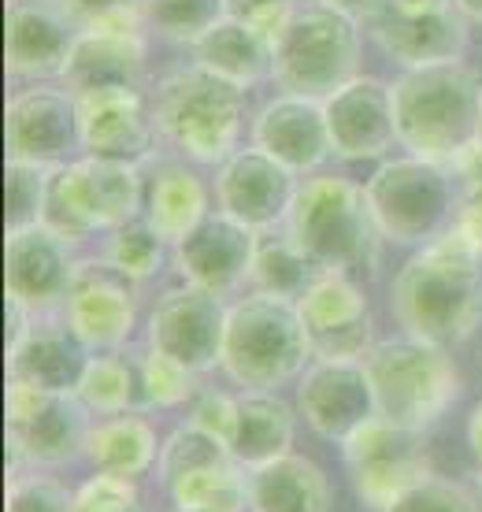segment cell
I'll return each mask as SVG.
<instances>
[{
  "mask_svg": "<svg viewBox=\"0 0 482 512\" xmlns=\"http://www.w3.org/2000/svg\"><path fill=\"white\" fill-rule=\"evenodd\" d=\"M390 312L405 334L468 342L482 323V249L457 227L419 245L390 282Z\"/></svg>",
  "mask_w": 482,
  "mask_h": 512,
  "instance_id": "obj_1",
  "label": "cell"
},
{
  "mask_svg": "<svg viewBox=\"0 0 482 512\" xmlns=\"http://www.w3.org/2000/svg\"><path fill=\"white\" fill-rule=\"evenodd\" d=\"M238 82L190 64L167 67L149 82V112L160 149L190 164L219 167L249 138L253 104Z\"/></svg>",
  "mask_w": 482,
  "mask_h": 512,
  "instance_id": "obj_2",
  "label": "cell"
},
{
  "mask_svg": "<svg viewBox=\"0 0 482 512\" xmlns=\"http://www.w3.org/2000/svg\"><path fill=\"white\" fill-rule=\"evenodd\" d=\"M282 231L319 271H349V275L379 268L386 242L364 182L338 171H312L297 179V193Z\"/></svg>",
  "mask_w": 482,
  "mask_h": 512,
  "instance_id": "obj_3",
  "label": "cell"
},
{
  "mask_svg": "<svg viewBox=\"0 0 482 512\" xmlns=\"http://www.w3.org/2000/svg\"><path fill=\"white\" fill-rule=\"evenodd\" d=\"M401 149L423 160H457L479 138L482 75L468 60L408 67L390 78Z\"/></svg>",
  "mask_w": 482,
  "mask_h": 512,
  "instance_id": "obj_4",
  "label": "cell"
},
{
  "mask_svg": "<svg viewBox=\"0 0 482 512\" xmlns=\"http://www.w3.org/2000/svg\"><path fill=\"white\" fill-rule=\"evenodd\" d=\"M312 360L316 349L297 301L253 290L227 308L219 368L238 390H279L301 379Z\"/></svg>",
  "mask_w": 482,
  "mask_h": 512,
  "instance_id": "obj_5",
  "label": "cell"
},
{
  "mask_svg": "<svg viewBox=\"0 0 482 512\" xmlns=\"http://www.w3.org/2000/svg\"><path fill=\"white\" fill-rule=\"evenodd\" d=\"M364 49L368 34L360 19L323 0H305L271 41V86L279 93L327 101L345 82L364 75Z\"/></svg>",
  "mask_w": 482,
  "mask_h": 512,
  "instance_id": "obj_6",
  "label": "cell"
},
{
  "mask_svg": "<svg viewBox=\"0 0 482 512\" xmlns=\"http://www.w3.org/2000/svg\"><path fill=\"white\" fill-rule=\"evenodd\" d=\"M364 368L375 390L379 416L423 435L460 397V372L449 346H438L416 334L401 331L397 338L375 342L364 357Z\"/></svg>",
  "mask_w": 482,
  "mask_h": 512,
  "instance_id": "obj_7",
  "label": "cell"
},
{
  "mask_svg": "<svg viewBox=\"0 0 482 512\" xmlns=\"http://www.w3.org/2000/svg\"><path fill=\"white\" fill-rule=\"evenodd\" d=\"M141 208H145L141 164L75 156L49 171L41 223L71 245H78L138 219Z\"/></svg>",
  "mask_w": 482,
  "mask_h": 512,
  "instance_id": "obj_8",
  "label": "cell"
},
{
  "mask_svg": "<svg viewBox=\"0 0 482 512\" xmlns=\"http://www.w3.org/2000/svg\"><path fill=\"white\" fill-rule=\"evenodd\" d=\"M364 190H368L382 238L419 249L453 227L460 197H464V182L442 160H423V156L405 153L379 160L364 182Z\"/></svg>",
  "mask_w": 482,
  "mask_h": 512,
  "instance_id": "obj_9",
  "label": "cell"
},
{
  "mask_svg": "<svg viewBox=\"0 0 482 512\" xmlns=\"http://www.w3.org/2000/svg\"><path fill=\"white\" fill-rule=\"evenodd\" d=\"M342 457L353 490L375 512H382L397 494H405L416 479L431 472L427 435L386 420L379 412L345 438Z\"/></svg>",
  "mask_w": 482,
  "mask_h": 512,
  "instance_id": "obj_10",
  "label": "cell"
},
{
  "mask_svg": "<svg viewBox=\"0 0 482 512\" xmlns=\"http://www.w3.org/2000/svg\"><path fill=\"white\" fill-rule=\"evenodd\" d=\"M89 409L75 394H49L8 379V453L15 461L56 468L86 453Z\"/></svg>",
  "mask_w": 482,
  "mask_h": 512,
  "instance_id": "obj_11",
  "label": "cell"
},
{
  "mask_svg": "<svg viewBox=\"0 0 482 512\" xmlns=\"http://www.w3.org/2000/svg\"><path fill=\"white\" fill-rule=\"evenodd\" d=\"M471 30L475 26L457 12V4H449V8H397L386 0L364 23L368 45L382 60H390L397 71L468 60Z\"/></svg>",
  "mask_w": 482,
  "mask_h": 512,
  "instance_id": "obj_12",
  "label": "cell"
},
{
  "mask_svg": "<svg viewBox=\"0 0 482 512\" xmlns=\"http://www.w3.org/2000/svg\"><path fill=\"white\" fill-rule=\"evenodd\" d=\"M138 286L104 256L78 260L71 290L64 297V323L89 346V353H112L138 327Z\"/></svg>",
  "mask_w": 482,
  "mask_h": 512,
  "instance_id": "obj_13",
  "label": "cell"
},
{
  "mask_svg": "<svg viewBox=\"0 0 482 512\" xmlns=\"http://www.w3.org/2000/svg\"><path fill=\"white\" fill-rule=\"evenodd\" d=\"M8 160L60 167L78 153V97L64 82H23L8 93Z\"/></svg>",
  "mask_w": 482,
  "mask_h": 512,
  "instance_id": "obj_14",
  "label": "cell"
},
{
  "mask_svg": "<svg viewBox=\"0 0 482 512\" xmlns=\"http://www.w3.org/2000/svg\"><path fill=\"white\" fill-rule=\"evenodd\" d=\"M78 97V153L145 164L160 153L149 112V86H108Z\"/></svg>",
  "mask_w": 482,
  "mask_h": 512,
  "instance_id": "obj_15",
  "label": "cell"
},
{
  "mask_svg": "<svg viewBox=\"0 0 482 512\" xmlns=\"http://www.w3.org/2000/svg\"><path fill=\"white\" fill-rule=\"evenodd\" d=\"M227 297L175 286L156 297L149 312V349L175 357L193 372H212L223 360V334H227Z\"/></svg>",
  "mask_w": 482,
  "mask_h": 512,
  "instance_id": "obj_16",
  "label": "cell"
},
{
  "mask_svg": "<svg viewBox=\"0 0 482 512\" xmlns=\"http://www.w3.org/2000/svg\"><path fill=\"white\" fill-rule=\"evenodd\" d=\"M327 130L334 156L345 164H379L397 145L394 86L379 75H356L327 101Z\"/></svg>",
  "mask_w": 482,
  "mask_h": 512,
  "instance_id": "obj_17",
  "label": "cell"
},
{
  "mask_svg": "<svg viewBox=\"0 0 482 512\" xmlns=\"http://www.w3.org/2000/svg\"><path fill=\"white\" fill-rule=\"evenodd\" d=\"M297 308L305 316L316 357L364 360L379 342L375 320H371V301L349 271H319V279L308 286Z\"/></svg>",
  "mask_w": 482,
  "mask_h": 512,
  "instance_id": "obj_18",
  "label": "cell"
},
{
  "mask_svg": "<svg viewBox=\"0 0 482 512\" xmlns=\"http://www.w3.org/2000/svg\"><path fill=\"white\" fill-rule=\"evenodd\" d=\"M293 193H297V175L260 153L256 145H241L238 153L216 167V179H212L219 212H227L230 219L245 223L256 234L279 231L286 223Z\"/></svg>",
  "mask_w": 482,
  "mask_h": 512,
  "instance_id": "obj_19",
  "label": "cell"
},
{
  "mask_svg": "<svg viewBox=\"0 0 482 512\" xmlns=\"http://www.w3.org/2000/svg\"><path fill=\"white\" fill-rule=\"evenodd\" d=\"M249 145H256L271 160H279L282 167H290L297 179H305L334 156L327 108L312 97L275 90V97H267L253 108Z\"/></svg>",
  "mask_w": 482,
  "mask_h": 512,
  "instance_id": "obj_20",
  "label": "cell"
},
{
  "mask_svg": "<svg viewBox=\"0 0 482 512\" xmlns=\"http://www.w3.org/2000/svg\"><path fill=\"white\" fill-rule=\"evenodd\" d=\"M256 238L260 234L216 208L186 238H178L171 245V268L186 286L227 297L241 282H249Z\"/></svg>",
  "mask_w": 482,
  "mask_h": 512,
  "instance_id": "obj_21",
  "label": "cell"
},
{
  "mask_svg": "<svg viewBox=\"0 0 482 512\" xmlns=\"http://www.w3.org/2000/svg\"><path fill=\"white\" fill-rule=\"evenodd\" d=\"M82 26L71 19L64 0H8V78L23 82H60L67 56Z\"/></svg>",
  "mask_w": 482,
  "mask_h": 512,
  "instance_id": "obj_22",
  "label": "cell"
},
{
  "mask_svg": "<svg viewBox=\"0 0 482 512\" xmlns=\"http://www.w3.org/2000/svg\"><path fill=\"white\" fill-rule=\"evenodd\" d=\"M297 409L319 438L345 442L379 412L364 360L316 357L297 379Z\"/></svg>",
  "mask_w": 482,
  "mask_h": 512,
  "instance_id": "obj_23",
  "label": "cell"
},
{
  "mask_svg": "<svg viewBox=\"0 0 482 512\" xmlns=\"http://www.w3.org/2000/svg\"><path fill=\"white\" fill-rule=\"evenodd\" d=\"M75 245L49 231L45 223L8 231L4 242V282H8V301L23 305L26 312H52L64 305L71 279H75L78 260L71 253Z\"/></svg>",
  "mask_w": 482,
  "mask_h": 512,
  "instance_id": "obj_24",
  "label": "cell"
},
{
  "mask_svg": "<svg viewBox=\"0 0 482 512\" xmlns=\"http://www.w3.org/2000/svg\"><path fill=\"white\" fill-rule=\"evenodd\" d=\"M89 346L64 320L30 316L19 338L8 342V379L49 394H75L89 364Z\"/></svg>",
  "mask_w": 482,
  "mask_h": 512,
  "instance_id": "obj_25",
  "label": "cell"
},
{
  "mask_svg": "<svg viewBox=\"0 0 482 512\" xmlns=\"http://www.w3.org/2000/svg\"><path fill=\"white\" fill-rule=\"evenodd\" d=\"M153 38L149 34H115V30H82L67 56L60 82L71 93L108 90V86H149Z\"/></svg>",
  "mask_w": 482,
  "mask_h": 512,
  "instance_id": "obj_26",
  "label": "cell"
},
{
  "mask_svg": "<svg viewBox=\"0 0 482 512\" xmlns=\"http://www.w3.org/2000/svg\"><path fill=\"white\" fill-rule=\"evenodd\" d=\"M141 171H145V208H141V216L149 219L171 245L178 238H186L212 212L208 208V182L201 179L197 164L160 149L141 164Z\"/></svg>",
  "mask_w": 482,
  "mask_h": 512,
  "instance_id": "obj_27",
  "label": "cell"
},
{
  "mask_svg": "<svg viewBox=\"0 0 482 512\" xmlns=\"http://www.w3.org/2000/svg\"><path fill=\"white\" fill-rule=\"evenodd\" d=\"M293 431H297V416L290 401H282L275 390H241L223 442L241 468H260L275 457L293 453Z\"/></svg>",
  "mask_w": 482,
  "mask_h": 512,
  "instance_id": "obj_28",
  "label": "cell"
},
{
  "mask_svg": "<svg viewBox=\"0 0 482 512\" xmlns=\"http://www.w3.org/2000/svg\"><path fill=\"white\" fill-rule=\"evenodd\" d=\"M330 483L316 461L286 453L249 468V512H327Z\"/></svg>",
  "mask_w": 482,
  "mask_h": 512,
  "instance_id": "obj_29",
  "label": "cell"
},
{
  "mask_svg": "<svg viewBox=\"0 0 482 512\" xmlns=\"http://www.w3.org/2000/svg\"><path fill=\"white\" fill-rule=\"evenodd\" d=\"M190 60L212 75L238 82L241 90H256L271 82V41L230 15H223L208 34L193 41Z\"/></svg>",
  "mask_w": 482,
  "mask_h": 512,
  "instance_id": "obj_30",
  "label": "cell"
},
{
  "mask_svg": "<svg viewBox=\"0 0 482 512\" xmlns=\"http://www.w3.org/2000/svg\"><path fill=\"white\" fill-rule=\"evenodd\" d=\"M97 472H112L123 479H138L160 461V446H156V427L141 416L119 412V416H104L101 423L89 427L86 453H82Z\"/></svg>",
  "mask_w": 482,
  "mask_h": 512,
  "instance_id": "obj_31",
  "label": "cell"
},
{
  "mask_svg": "<svg viewBox=\"0 0 482 512\" xmlns=\"http://www.w3.org/2000/svg\"><path fill=\"white\" fill-rule=\"evenodd\" d=\"M164 490L178 509L245 512L249 509V468H241L234 457H227V461L201 464L193 472L178 475Z\"/></svg>",
  "mask_w": 482,
  "mask_h": 512,
  "instance_id": "obj_32",
  "label": "cell"
},
{
  "mask_svg": "<svg viewBox=\"0 0 482 512\" xmlns=\"http://www.w3.org/2000/svg\"><path fill=\"white\" fill-rule=\"evenodd\" d=\"M316 279H319V268L290 242L286 231H267L256 238L253 268H249L253 290L286 297V301H301L305 290Z\"/></svg>",
  "mask_w": 482,
  "mask_h": 512,
  "instance_id": "obj_33",
  "label": "cell"
},
{
  "mask_svg": "<svg viewBox=\"0 0 482 512\" xmlns=\"http://www.w3.org/2000/svg\"><path fill=\"white\" fill-rule=\"evenodd\" d=\"M75 397L97 416H119L141 405V383H138V364H130L119 353H93L82 372Z\"/></svg>",
  "mask_w": 482,
  "mask_h": 512,
  "instance_id": "obj_34",
  "label": "cell"
},
{
  "mask_svg": "<svg viewBox=\"0 0 482 512\" xmlns=\"http://www.w3.org/2000/svg\"><path fill=\"white\" fill-rule=\"evenodd\" d=\"M97 256H104L108 264H115V268L123 271V275H130L134 282H145L167 264L171 242L156 231L149 219L138 216L130 219V223H123V227H115V231L101 234V253Z\"/></svg>",
  "mask_w": 482,
  "mask_h": 512,
  "instance_id": "obj_35",
  "label": "cell"
},
{
  "mask_svg": "<svg viewBox=\"0 0 482 512\" xmlns=\"http://www.w3.org/2000/svg\"><path fill=\"white\" fill-rule=\"evenodd\" d=\"M141 15L153 41H164L171 49H190L227 15V8L223 0H145Z\"/></svg>",
  "mask_w": 482,
  "mask_h": 512,
  "instance_id": "obj_36",
  "label": "cell"
},
{
  "mask_svg": "<svg viewBox=\"0 0 482 512\" xmlns=\"http://www.w3.org/2000/svg\"><path fill=\"white\" fill-rule=\"evenodd\" d=\"M138 383H141V405L156 412H171L182 405H193L197 397V372L178 364L167 353L149 349L138 360Z\"/></svg>",
  "mask_w": 482,
  "mask_h": 512,
  "instance_id": "obj_37",
  "label": "cell"
},
{
  "mask_svg": "<svg viewBox=\"0 0 482 512\" xmlns=\"http://www.w3.org/2000/svg\"><path fill=\"white\" fill-rule=\"evenodd\" d=\"M49 171L52 167L45 164L8 160V171H4V190H8L4 219H8V231H23V227H38L41 223L45 190H49Z\"/></svg>",
  "mask_w": 482,
  "mask_h": 512,
  "instance_id": "obj_38",
  "label": "cell"
},
{
  "mask_svg": "<svg viewBox=\"0 0 482 512\" xmlns=\"http://www.w3.org/2000/svg\"><path fill=\"white\" fill-rule=\"evenodd\" d=\"M382 512H479V505H475V498L460 483L427 472L405 494H397Z\"/></svg>",
  "mask_w": 482,
  "mask_h": 512,
  "instance_id": "obj_39",
  "label": "cell"
},
{
  "mask_svg": "<svg viewBox=\"0 0 482 512\" xmlns=\"http://www.w3.org/2000/svg\"><path fill=\"white\" fill-rule=\"evenodd\" d=\"M75 490H67L60 479L45 472H23L8 479L4 512H71Z\"/></svg>",
  "mask_w": 482,
  "mask_h": 512,
  "instance_id": "obj_40",
  "label": "cell"
},
{
  "mask_svg": "<svg viewBox=\"0 0 482 512\" xmlns=\"http://www.w3.org/2000/svg\"><path fill=\"white\" fill-rule=\"evenodd\" d=\"M82 30H115V34H149L145 30V0H64Z\"/></svg>",
  "mask_w": 482,
  "mask_h": 512,
  "instance_id": "obj_41",
  "label": "cell"
},
{
  "mask_svg": "<svg viewBox=\"0 0 482 512\" xmlns=\"http://www.w3.org/2000/svg\"><path fill=\"white\" fill-rule=\"evenodd\" d=\"M71 512H145V505H141L138 490H134L130 479L112 472H97L89 475L86 483H78Z\"/></svg>",
  "mask_w": 482,
  "mask_h": 512,
  "instance_id": "obj_42",
  "label": "cell"
},
{
  "mask_svg": "<svg viewBox=\"0 0 482 512\" xmlns=\"http://www.w3.org/2000/svg\"><path fill=\"white\" fill-rule=\"evenodd\" d=\"M305 0H223L230 19L253 26L256 34H264L267 41H275L282 34V26L290 23L293 12L301 8Z\"/></svg>",
  "mask_w": 482,
  "mask_h": 512,
  "instance_id": "obj_43",
  "label": "cell"
},
{
  "mask_svg": "<svg viewBox=\"0 0 482 512\" xmlns=\"http://www.w3.org/2000/svg\"><path fill=\"white\" fill-rule=\"evenodd\" d=\"M234 401H238V394H227V390H201L190 405V423L223 438L227 435L230 412H234Z\"/></svg>",
  "mask_w": 482,
  "mask_h": 512,
  "instance_id": "obj_44",
  "label": "cell"
},
{
  "mask_svg": "<svg viewBox=\"0 0 482 512\" xmlns=\"http://www.w3.org/2000/svg\"><path fill=\"white\" fill-rule=\"evenodd\" d=\"M453 227H457L460 234H468L471 242L482 249V182H475V186H468V190H464Z\"/></svg>",
  "mask_w": 482,
  "mask_h": 512,
  "instance_id": "obj_45",
  "label": "cell"
},
{
  "mask_svg": "<svg viewBox=\"0 0 482 512\" xmlns=\"http://www.w3.org/2000/svg\"><path fill=\"white\" fill-rule=\"evenodd\" d=\"M323 4L338 8V12H345V15H353V19H360V23H368L386 0H323Z\"/></svg>",
  "mask_w": 482,
  "mask_h": 512,
  "instance_id": "obj_46",
  "label": "cell"
},
{
  "mask_svg": "<svg viewBox=\"0 0 482 512\" xmlns=\"http://www.w3.org/2000/svg\"><path fill=\"white\" fill-rule=\"evenodd\" d=\"M464 431H468V449H471V457L479 461L482 468V397L471 405L468 412V423H464Z\"/></svg>",
  "mask_w": 482,
  "mask_h": 512,
  "instance_id": "obj_47",
  "label": "cell"
},
{
  "mask_svg": "<svg viewBox=\"0 0 482 512\" xmlns=\"http://www.w3.org/2000/svg\"><path fill=\"white\" fill-rule=\"evenodd\" d=\"M457 4V12L468 19L471 26H479L482 30V0H453Z\"/></svg>",
  "mask_w": 482,
  "mask_h": 512,
  "instance_id": "obj_48",
  "label": "cell"
},
{
  "mask_svg": "<svg viewBox=\"0 0 482 512\" xmlns=\"http://www.w3.org/2000/svg\"><path fill=\"white\" fill-rule=\"evenodd\" d=\"M171 512H201V509H178V505H175V509H171Z\"/></svg>",
  "mask_w": 482,
  "mask_h": 512,
  "instance_id": "obj_49",
  "label": "cell"
},
{
  "mask_svg": "<svg viewBox=\"0 0 482 512\" xmlns=\"http://www.w3.org/2000/svg\"><path fill=\"white\" fill-rule=\"evenodd\" d=\"M475 141H479V145H482V116H479V138H475Z\"/></svg>",
  "mask_w": 482,
  "mask_h": 512,
  "instance_id": "obj_50",
  "label": "cell"
}]
</instances>
